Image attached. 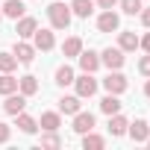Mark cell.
Returning <instances> with one entry per match:
<instances>
[{
	"instance_id": "obj_14",
	"label": "cell",
	"mask_w": 150,
	"mask_h": 150,
	"mask_svg": "<svg viewBox=\"0 0 150 150\" xmlns=\"http://www.w3.org/2000/svg\"><path fill=\"white\" fill-rule=\"evenodd\" d=\"M24 12H27L24 0H6V3H3V15H6V18H15V21H18Z\"/></svg>"
},
{
	"instance_id": "obj_13",
	"label": "cell",
	"mask_w": 150,
	"mask_h": 150,
	"mask_svg": "<svg viewBox=\"0 0 150 150\" xmlns=\"http://www.w3.org/2000/svg\"><path fill=\"white\" fill-rule=\"evenodd\" d=\"M38 124H41V129H44V132H56V129L62 127V118H59V112H44Z\"/></svg>"
},
{
	"instance_id": "obj_20",
	"label": "cell",
	"mask_w": 150,
	"mask_h": 150,
	"mask_svg": "<svg viewBox=\"0 0 150 150\" xmlns=\"http://www.w3.org/2000/svg\"><path fill=\"white\" fill-rule=\"evenodd\" d=\"M80 50H83V38H80V35H71V38L62 44V53H65V56H80Z\"/></svg>"
},
{
	"instance_id": "obj_17",
	"label": "cell",
	"mask_w": 150,
	"mask_h": 150,
	"mask_svg": "<svg viewBox=\"0 0 150 150\" xmlns=\"http://www.w3.org/2000/svg\"><path fill=\"white\" fill-rule=\"evenodd\" d=\"M91 12H94V3H91V0H74V3H71V15L88 18Z\"/></svg>"
},
{
	"instance_id": "obj_5",
	"label": "cell",
	"mask_w": 150,
	"mask_h": 150,
	"mask_svg": "<svg viewBox=\"0 0 150 150\" xmlns=\"http://www.w3.org/2000/svg\"><path fill=\"white\" fill-rule=\"evenodd\" d=\"M24 106H27V94H6V103H3V112L6 115H21L24 112Z\"/></svg>"
},
{
	"instance_id": "obj_22",
	"label": "cell",
	"mask_w": 150,
	"mask_h": 150,
	"mask_svg": "<svg viewBox=\"0 0 150 150\" xmlns=\"http://www.w3.org/2000/svg\"><path fill=\"white\" fill-rule=\"evenodd\" d=\"M118 47H121L124 53H127V50H135V47H138V35H135V33H121V35H118Z\"/></svg>"
},
{
	"instance_id": "obj_29",
	"label": "cell",
	"mask_w": 150,
	"mask_h": 150,
	"mask_svg": "<svg viewBox=\"0 0 150 150\" xmlns=\"http://www.w3.org/2000/svg\"><path fill=\"white\" fill-rule=\"evenodd\" d=\"M9 135H12V129H9L3 121H0V144H6V141H9Z\"/></svg>"
},
{
	"instance_id": "obj_30",
	"label": "cell",
	"mask_w": 150,
	"mask_h": 150,
	"mask_svg": "<svg viewBox=\"0 0 150 150\" xmlns=\"http://www.w3.org/2000/svg\"><path fill=\"white\" fill-rule=\"evenodd\" d=\"M138 71L144 74V77H150V56H144V59L138 62Z\"/></svg>"
},
{
	"instance_id": "obj_34",
	"label": "cell",
	"mask_w": 150,
	"mask_h": 150,
	"mask_svg": "<svg viewBox=\"0 0 150 150\" xmlns=\"http://www.w3.org/2000/svg\"><path fill=\"white\" fill-rule=\"evenodd\" d=\"M144 94H147V97H150V80H147V83H144Z\"/></svg>"
},
{
	"instance_id": "obj_33",
	"label": "cell",
	"mask_w": 150,
	"mask_h": 150,
	"mask_svg": "<svg viewBox=\"0 0 150 150\" xmlns=\"http://www.w3.org/2000/svg\"><path fill=\"white\" fill-rule=\"evenodd\" d=\"M97 3H100V9H112V6L118 3V0H97Z\"/></svg>"
},
{
	"instance_id": "obj_27",
	"label": "cell",
	"mask_w": 150,
	"mask_h": 150,
	"mask_svg": "<svg viewBox=\"0 0 150 150\" xmlns=\"http://www.w3.org/2000/svg\"><path fill=\"white\" fill-rule=\"evenodd\" d=\"M118 3H121V9L127 12V15H138L144 6H141V0H118Z\"/></svg>"
},
{
	"instance_id": "obj_12",
	"label": "cell",
	"mask_w": 150,
	"mask_h": 150,
	"mask_svg": "<svg viewBox=\"0 0 150 150\" xmlns=\"http://www.w3.org/2000/svg\"><path fill=\"white\" fill-rule=\"evenodd\" d=\"M33 56H35V47H33V44H27V41H18V44H15V59H18L21 65H30Z\"/></svg>"
},
{
	"instance_id": "obj_16",
	"label": "cell",
	"mask_w": 150,
	"mask_h": 150,
	"mask_svg": "<svg viewBox=\"0 0 150 150\" xmlns=\"http://www.w3.org/2000/svg\"><path fill=\"white\" fill-rule=\"evenodd\" d=\"M18 88H21V94L33 97V94L38 91V80L33 77V74H27V77H21V80H18Z\"/></svg>"
},
{
	"instance_id": "obj_32",
	"label": "cell",
	"mask_w": 150,
	"mask_h": 150,
	"mask_svg": "<svg viewBox=\"0 0 150 150\" xmlns=\"http://www.w3.org/2000/svg\"><path fill=\"white\" fill-rule=\"evenodd\" d=\"M138 47H144V50H147V53H150V33H147V35H144V38H138Z\"/></svg>"
},
{
	"instance_id": "obj_6",
	"label": "cell",
	"mask_w": 150,
	"mask_h": 150,
	"mask_svg": "<svg viewBox=\"0 0 150 150\" xmlns=\"http://www.w3.org/2000/svg\"><path fill=\"white\" fill-rule=\"evenodd\" d=\"M91 129H94V115L91 112H77V115H74V132L86 135Z\"/></svg>"
},
{
	"instance_id": "obj_24",
	"label": "cell",
	"mask_w": 150,
	"mask_h": 150,
	"mask_svg": "<svg viewBox=\"0 0 150 150\" xmlns=\"http://www.w3.org/2000/svg\"><path fill=\"white\" fill-rule=\"evenodd\" d=\"M12 91H18V80L12 74H3L0 77V94H12Z\"/></svg>"
},
{
	"instance_id": "obj_7",
	"label": "cell",
	"mask_w": 150,
	"mask_h": 150,
	"mask_svg": "<svg viewBox=\"0 0 150 150\" xmlns=\"http://www.w3.org/2000/svg\"><path fill=\"white\" fill-rule=\"evenodd\" d=\"M118 27H121V21H118V15H115L112 9H106V12L97 18V30H100V33H115Z\"/></svg>"
},
{
	"instance_id": "obj_9",
	"label": "cell",
	"mask_w": 150,
	"mask_h": 150,
	"mask_svg": "<svg viewBox=\"0 0 150 150\" xmlns=\"http://www.w3.org/2000/svg\"><path fill=\"white\" fill-rule=\"evenodd\" d=\"M33 38H35V44H33L35 50H53V44H56V38H53L50 30H35Z\"/></svg>"
},
{
	"instance_id": "obj_8",
	"label": "cell",
	"mask_w": 150,
	"mask_h": 150,
	"mask_svg": "<svg viewBox=\"0 0 150 150\" xmlns=\"http://www.w3.org/2000/svg\"><path fill=\"white\" fill-rule=\"evenodd\" d=\"M77 59H80V68H83L86 74H94V71L100 68V56H97L94 50H86V53L80 50V56H77Z\"/></svg>"
},
{
	"instance_id": "obj_36",
	"label": "cell",
	"mask_w": 150,
	"mask_h": 150,
	"mask_svg": "<svg viewBox=\"0 0 150 150\" xmlns=\"http://www.w3.org/2000/svg\"><path fill=\"white\" fill-rule=\"evenodd\" d=\"M147 144H150V138H147Z\"/></svg>"
},
{
	"instance_id": "obj_4",
	"label": "cell",
	"mask_w": 150,
	"mask_h": 150,
	"mask_svg": "<svg viewBox=\"0 0 150 150\" xmlns=\"http://www.w3.org/2000/svg\"><path fill=\"white\" fill-rule=\"evenodd\" d=\"M103 88H106L109 94H124V91H127V77L118 74V71H112L109 77L103 80Z\"/></svg>"
},
{
	"instance_id": "obj_35",
	"label": "cell",
	"mask_w": 150,
	"mask_h": 150,
	"mask_svg": "<svg viewBox=\"0 0 150 150\" xmlns=\"http://www.w3.org/2000/svg\"><path fill=\"white\" fill-rule=\"evenodd\" d=\"M0 21H3V9H0Z\"/></svg>"
},
{
	"instance_id": "obj_15",
	"label": "cell",
	"mask_w": 150,
	"mask_h": 150,
	"mask_svg": "<svg viewBox=\"0 0 150 150\" xmlns=\"http://www.w3.org/2000/svg\"><path fill=\"white\" fill-rule=\"evenodd\" d=\"M100 112H103V115H118V112H121V100H118V94H106V97L100 100Z\"/></svg>"
},
{
	"instance_id": "obj_26",
	"label": "cell",
	"mask_w": 150,
	"mask_h": 150,
	"mask_svg": "<svg viewBox=\"0 0 150 150\" xmlns=\"http://www.w3.org/2000/svg\"><path fill=\"white\" fill-rule=\"evenodd\" d=\"M103 144H106V141H103L100 135H94V132H86V135H83V147H86V150H100Z\"/></svg>"
},
{
	"instance_id": "obj_1",
	"label": "cell",
	"mask_w": 150,
	"mask_h": 150,
	"mask_svg": "<svg viewBox=\"0 0 150 150\" xmlns=\"http://www.w3.org/2000/svg\"><path fill=\"white\" fill-rule=\"evenodd\" d=\"M47 18H50V24H53L56 30H68V27H71V6H65V3H50V6H47Z\"/></svg>"
},
{
	"instance_id": "obj_23",
	"label": "cell",
	"mask_w": 150,
	"mask_h": 150,
	"mask_svg": "<svg viewBox=\"0 0 150 150\" xmlns=\"http://www.w3.org/2000/svg\"><path fill=\"white\" fill-rule=\"evenodd\" d=\"M15 118H18V129H21V132H27V135H33V132L38 129V124H35V118H30V115H24V112H21V115H15Z\"/></svg>"
},
{
	"instance_id": "obj_19",
	"label": "cell",
	"mask_w": 150,
	"mask_h": 150,
	"mask_svg": "<svg viewBox=\"0 0 150 150\" xmlns=\"http://www.w3.org/2000/svg\"><path fill=\"white\" fill-rule=\"evenodd\" d=\"M80 100L83 97H62L59 100V112L62 115H77L80 112Z\"/></svg>"
},
{
	"instance_id": "obj_3",
	"label": "cell",
	"mask_w": 150,
	"mask_h": 150,
	"mask_svg": "<svg viewBox=\"0 0 150 150\" xmlns=\"http://www.w3.org/2000/svg\"><path fill=\"white\" fill-rule=\"evenodd\" d=\"M100 62H103L109 71H121V65H124V50H121V47H106L103 56H100Z\"/></svg>"
},
{
	"instance_id": "obj_10",
	"label": "cell",
	"mask_w": 150,
	"mask_h": 150,
	"mask_svg": "<svg viewBox=\"0 0 150 150\" xmlns=\"http://www.w3.org/2000/svg\"><path fill=\"white\" fill-rule=\"evenodd\" d=\"M127 132L132 135V141H147V135H150V124H147V121H132V124L127 127Z\"/></svg>"
},
{
	"instance_id": "obj_21",
	"label": "cell",
	"mask_w": 150,
	"mask_h": 150,
	"mask_svg": "<svg viewBox=\"0 0 150 150\" xmlns=\"http://www.w3.org/2000/svg\"><path fill=\"white\" fill-rule=\"evenodd\" d=\"M74 83V68L71 65H59L56 68V86H71Z\"/></svg>"
},
{
	"instance_id": "obj_31",
	"label": "cell",
	"mask_w": 150,
	"mask_h": 150,
	"mask_svg": "<svg viewBox=\"0 0 150 150\" xmlns=\"http://www.w3.org/2000/svg\"><path fill=\"white\" fill-rule=\"evenodd\" d=\"M141 24H144V27H150V6H147V9H141Z\"/></svg>"
},
{
	"instance_id": "obj_25",
	"label": "cell",
	"mask_w": 150,
	"mask_h": 150,
	"mask_svg": "<svg viewBox=\"0 0 150 150\" xmlns=\"http://www.w3.org/2000/svg\"><path fill=\"white\" fill-rule=\"evenodd\" d=\"M15 68H18L15 53H0V71H3V74H12Z\"/></svg>"
},
{
	"instance_id": "obj_28",
	"label": "cell",
	"mask_w": 150,
	"mask_h": 150,
	"mask_svg": "<svg viewBox=\"0 0 150 150\" xmlns=\"http://www.w3.org/2000/svg\"><path fill=\"white\" fill-rule=\"evenodd\" d=\"M41 147H62V138L56 132H47V135H41Z\"/></svg>"
},
{
	"instance_id": "obj_11",
	"label": "cell",
	"mask_w": 150,
	"mask_h": 150,
	"mask_svg": "<svg viewBox=\"0 0 150 150\" xmlns=\"http://www.w3.org/2000/svg\"><path fill=\"white\" fill-rule=\"evenodd\" d=\"M35 30H38V21H35V18H24V15L18 18V27H15V33H18L21 38H30Z\"/></svg>"
},
{
	"instance_id": "obj_18",
	"label": "cell",
	"mask_w": 150,
	"mask_h": 150,
	"mask_svg": "<svg viewBox=\"0 0 150 150\" xmlns=\"http://www.w3.org/2000/svg\"><path fill=\"white\" fill-rule=\"evenodd\" d=\"M127 127H129V124H127V118H124L121 112H118V115H109V132H112V135H124Z\"/></svg>"
},
{
	"instance_id": "obj_2",
	"label": "cell",
	"mask_w": 150,
	"mask_h": 150,
	"mask_svg": "<svg viewBox=\"0 0 150 150\" xmlns=\"http://www.w3.org/2000/svg\"><path fill=\"white\" fill-rule=\"evenodd\" d=\"M74 86H77V97H94L97 91V80L86 71H83V77H74Z\"/></svg>"
}]
</instances>
